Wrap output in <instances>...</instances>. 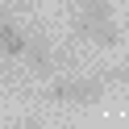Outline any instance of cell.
<instances>
[{
	"instance_id": "obj_1",
	"label": "cell",
	"mask_w": 129,
	"mask_h": 129,
	"mask_svg": "<svg viewBox=\"0 0 129 129\" xmlns=\"http://www.w3.org/2000/svg\"><path fill=\"white\" fill-rule=\"evenodd\" d=\"M104 96V79H62L46 87V100L54 104H96Z\"/></svg>"
},
{
	"instance_id": "obj_2",
	"label": "cell",
	"mask_w": 129,
	"mask_h": 129,
	"mask_svg": "<svg viewBox=\"0 0 129 129\" xmlns=\"http://www.w3.org/2000/svg\"><path fill=\"white\" fill-rule=\"evenodd\" d=\"M96 25H112V0H83V4H79L75 34L83 38L87 29H96Z\"/></svg>"
},
{
	"instance_id": "obj_3",
	"label": "cell",
	"mask_w": 129,
	"mask_h": 129,
	"mask_svg": "<svg viewBox=\"0 0 129 129\" xmlns=\"http://www.w3.org/2000/svg\"><path fill=\"white\" fill-rule=\"evenodd\" d=\"M0 54L4 58H21L25 54V29L13 17H0Z\"/></svg>"
},
{
	"instance_id": "obj_4",
	"label": "cell",
	"mask_w": 129,
	"mask_h": 129,
	"mask_svg": "<svg viewBox=\"0 0 129 129\" xmlns=\"http://www.w3.org/2000/svg\"><path fill=\"white\" fill-rule=\"evenodd\" d=\"M21 58L29 62V71H38V75H46V71L54 67V58H50V42L46 38H25V54Z\"/></svg>"
},
{
	"instance_id": "obj_5",
	"label": "cell",
	"mask_w": 129,
	"mask_h": 129,
	"mask_svg": "<svg viewBox=\"0 0 129 129\" xmlns=\"http://www.w3.org/2000/svg\"><path fill=\"white\" fill-rule=\"evenodd\" d=\"M87 42H96V46H117L121 42V34H117V25H96V29H87Z\"/></svg>"
},
{
	"instance_id": "obj_6",
	"label": "cell",
	"mask_w": 129,
	"mask_h": 129,
	"mask_svg": "<svg viewBox=\"0 0 129 129\" xmlns=\"http://www.w3.org/2000/svg\"><path fill=\"white\" fill-rule=\"evenodd\" d=\"M4 129H29V125H4Z\"/></svg>"
}]
</instances>
